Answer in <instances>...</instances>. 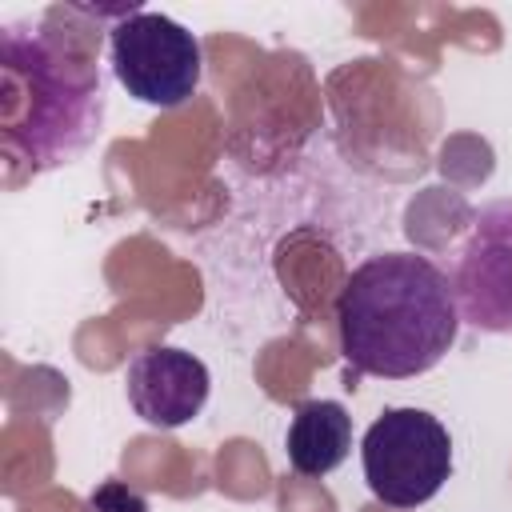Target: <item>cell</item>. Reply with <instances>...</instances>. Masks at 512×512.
<instances>
[{"label": "cell", "instance_id": "1", "mask_svg": "<svg viewBox=\"0 0 512 512\" xmlns=\"http://www.w3.org/2000/svg\"><path fill=\"white\" fill-rule=\"evenodd\" d=\"M340 352L364 376L408 380L436 368L460 332L452 280L420 252H376L352 268L340 300Z\"/></svg>", "mask_w": 512, "mask_h": 512}, {"label": "cell", "instance_id": "2", "mask_svg": "<svg viewBox=\"0 0 512 512\" xmlns=\"http://www.w3.org/2000/svg\"><path fill=\"white\" fill-rule=\"evenodd\" d=\"M4 144L32 172L80 156L104 116V80L88 48H72L48 24L4 28Z\"/></svg>", "mask_w": 512, "mask_h": 512}, {"label": "cell", "instance_id": "3", "mask_svg": "<svg viewBox=\"0 0 512 512\" xmlns=\"http://www.w3.org/2000/svg\"><path fill=\"white\" fill-rule=\"evenodd\" d=\"M360 464L380 504L420 508L452 476V436L424 408H384L364 432Z\"/></svg>", "mask_w": 512, "mask_h": 512}, {"label": "cell", "instance_id": "4", "mask_svg": "<svg viewBox=\"0 0 512 512\" xmlns=\"http://www.w3.org/2000/svg\"><path fill=\"white\" fill-rule=\"evenodd\" d=\"M116 80L152 108H180L200 84V40L164 12L132 8L108 32Z\"/></svg>", "mask_w": 512, "mask_h": 512}, {"label": "cell", "instance_id": "5", "mask_svg": "<svg viewBox=\"0 0 512 512\" xmlns=\"http://www.w3.org/2000/svg\"><path fill=\"white\" fill-rule=\"evenodd\" d=\"M460 320L480 332H512V196L472 216L452 276Z\"/></svg>", "mask_w": 512, "mask_h": 512}, {"label": "cell", "instance_id": "6", "mask_svg": "<svg viewBox=\"0 0 512 512\" xmlns=\"http://www.w3.org/2000/svg\"><path fill=\"white\" fill-rule=\"evenodd\" d=\"M212 376L200 356L168 344H152L128 360L124 392L132 412L152 428H180L208 404Z\"/></svg>", "mask_w": 512, "mask_h": 512}, {"label": "cell", "instance_id": "7", "mask_svg": "<svg viewBox=\"0 0 512 512\" xmlns=\"http://www.w3.org/2000/svg\"><path fill=\"white\" fill-rule=\"evenodd\" d=\"M288 464L300 476H328L348 460L352 416L340 400H304L288 424Z\"/></svg>", "mask_w": 512, "mask_h": 512}, {"label": "cell", "instance_id": "8", "mask_svg": "<svg viewBox=\"0 0 512 512\" xmlns=\"http://www.w3.org/2000/svg\"><path fill=\"white\" fill-rule=\"evenodd\" d=\"M84 512H148V500H144V492H136L124 480H100L88 492Z\"/></svg>", "mask_w": 512, "mask_h": 512}]
</instances>
